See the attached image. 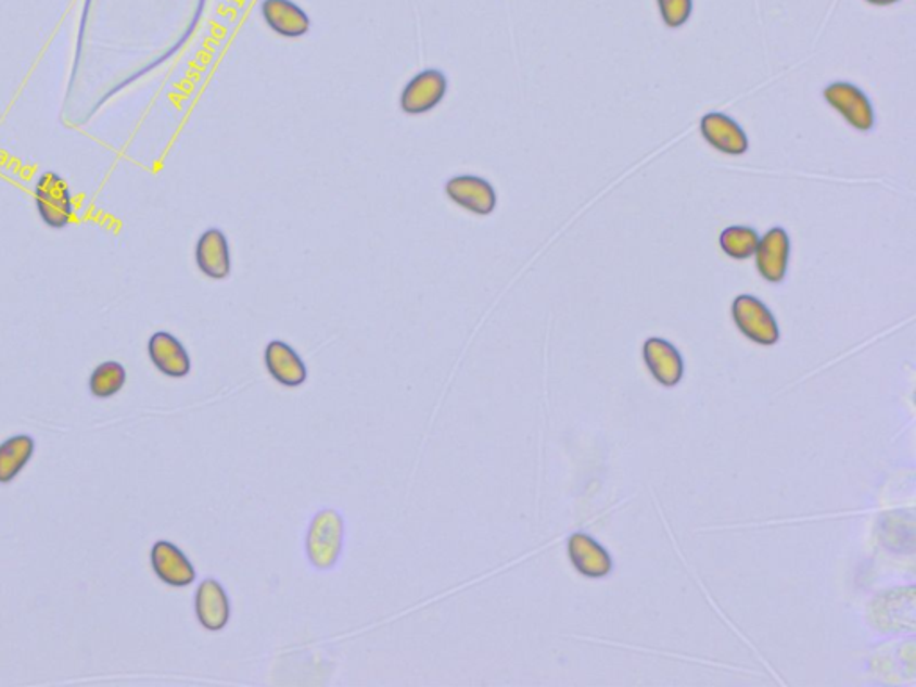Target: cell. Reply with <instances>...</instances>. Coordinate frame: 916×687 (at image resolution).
<instances>
[{
    "label": "cell",
    "mask_w": 916,
    "mask_h": 687,
    "mask_svg": "<svg viewBox=\"0 0 916 687\" xmlns=\"http://www.w3.org/2000/svg\"><path fill=\"white\" fill-rule=\"evenodd\" d=\"M33 195H35L36 212L47 228L60 231L71 225L76 212L74 195H72L71 185L62 174L54 170L40 174V178L36 179Z\"/></svg>",
    "instance_id": "1"
},
{
    "label": "cell",
    "mask_w": 916,
    "mask_h": 687,
    "mask_svg": "<svg viewBox=\"0 0 916 687\" xmlns=\"http://www.w3.org/2000/svg\"><path fill=\"white\" fill-rule=\"evenodd\" d=\"M344 521L335 510H322L311 520L306 535V554L317 570H330L341 556Z\"/></svg>",
    "instance_id": "2"
},
{
    "label": "cell",
    "mask_w": 916,
    "mask_h": 687,
    "mask_svg": "<svg viewBox=\"0 0 916 687\" xmlns=\"http://www.w3.org/2000/svg\"><path fill=\"white\" fill-rule=\"evenodd\" d=\"M448 76L443 71L424 68L403 87L399 107L405 115H410V117L427 115L444 101V98L448 96Z\"/></svg>",
    "instance_id": "3"
},
{
    "label": "cell",
    "mask_w": 916,
    "mask_h": 687,
    "mask_svg": "<svg viewBox=\"0 0 916 687\" xmlns=\"http://www.w3.org/2000/svg\"><path fill=\"white\" fill-rule=\"evenodd\" d=\"M733 319L738 330L755 344L774 346L779 342V325L774 314L755 295L743 294L734 300Z\"/></svg>",
    "instance_id": "4"
},
{
    "label": "cell",
    "mask_w": 916,
    "mask_h": 687,
    "mask_svg": "<svg viewBox=\"0 0 916 687\" xmlns=\"http://www.w3.org/2000/svg\"><path fill=\"white\" fill-rule=\"evenodd\" d=\"M444 192L451 203L457 204L458 208L479 217L494 214V209L498 206V194L493 183L474 174H457L454 178H449L444 185Z\"/></svg>",
    "instance_id": "5"
},
{
    "label": "cell",
    "mask_w": 916,
    "mask_h": 687,
    "mask_svg": "<svg viewBox=\"0 0 916 687\" xmlns=\"http://www.w3.org/2000/svg\"><path fill=\"white\" fill-rule=\"evenodd\" d=\"M824 98L857 131H870L876 126V112L870 99L852 82H832L825 87Z\"/></svg>",
    "instance_id": "6"
},
{
    "label": "cell",
    "mask_w": 916,
    "mask_h": 687,
    "mask_svg": "<svg viewBox=\"0 0 916 687\" xmlns=\"http://www.w3.org/2000/svg\"><path fill=\"white\" fill-rule=\"evenodd\" d=\"M789 253L791 244L785 228H772L768 233L759 239L755 250V265L759 275L769 283H780L788 275Z\"/></svg>",
    "instance_id": "7"
},
{
    "label": "cell",
    "mask_w": 916,
    "mask_h": 687,
    "mask_svg": "<svg viewBox=\"0 0 916 687\" xmlns=\"http://www.w3.org/2000/svg\"><path fill=\"white\" fill-rule=\"evenodd\" d=\"M195 264L209 280L228 278L231 272V251L222 229H204L195 244Z\"/></svg>",
    "instance_id": "8"
},
{
    "label": "cell",
    "mask_w": 916,
    "mask_h": 687,
    "mask_svg": "<svg viewBox=\"0 0 916 687\" xmlns=\"http://www.w3.org/2000/svg\"><path fill=\"white\" fill-rule=\"evenodd\" d=\"M705 142L720 153L741 156L749 151V137L734 118L723 113H708L700 123Z\"/></svg>",
    "instance_id": "9"
},
{
    "label": "cell",
    "mask_w": 916,
    "mask_h": 687,
    "mask_svg": "<svg viewBox=\"0 0 916 687\" xmlns=\"http://www.w3.org/2000/svg\"><path fill=\"white\" fill-rule=\"evenodd\" d=\"M262 18L270 31L283 38H303L310 31V16L294 0H264Z\"/></svg>",
    "instance_id": "10"
},
{
    "label": "cell",
    "mask_w": 916,
    "mask_h": 687,
    "mask_svg": "<svg viewBox=\"0 0 916 687\" xmlns=\"http://www.w3.org/2000/svg\"><path fill=\"white\" fill-rule=\"evenodd\" d=\"M151 565L160 581L170 587H187L195 581V568L178 546L168 540L154 543Z\"/></svg>",
    "instance_id": "11"
},
{
    "label": "cell",
    "mask_w": 916,
    "mask_h": 687,
    "mask_svg": "<svg viewBox=\"0 0 916 687\" xmlns=\"http://www.w3.org/2000/svg\"><path fill=\"white\" fill-rule=\"evenodd\" d=\"M643 357L648 371L664 387H675L684 377V360L672 342L652 336L643 346Z\"/></svg>",
    "instance_id": "12"
},
{
    "label": "cell",
    "mask_w": 916,
    "mask_h": 687,
    "mask_svg": "<svg viewBox=\"0 0 916 687\" xmlns=\"http://www.w3.org/2000/svg\"><path fill=\"white\" fill-rule=\"evenodd\" d=\"M149 358L165 377L183 378L192 369L190 355L179 339L168 331H156L148 342Z\"/></svg>",
    "instance_id": "13"
},
{
    "label": "cell",
    "mask_w": 916,
    "mask_h": 687,
    "mask_svg": "<svg viewBox=\"0 0 916 687\" xmlns=\"http://www.w3.org/2000/svg\"><path fill=\"white\" fill-rule=\"evenodd\" d=\"M265 367L270 377L285 387H300L308 378V369L303 358L283 341H270L267 344Z\"/></svg>",
    "instance_id": "14"
},
{
    "label": "cell",
    "mask_w": 916,
    "mask_h": 687,
    "mask_svg": "<svg viewBox=\"0 0 916 687\" xmlns=\"http://www.w3.org/2000/svg\"><path fill=\"white\" fill-rule=\"evenodd\" d=\"M195 614L206 631H222L229 622V600L225 587L214 578L201 582L195 593Z\"/></svg>",
    "instance_id": "15"
},
{
    "label": "cell",
    "mask_w": 916,
    "mask_h": 687,
    "mask_svg": "<svg viewBox=\"0 0 916 687\" xmlns=\"http://www.w3.org/2000/svg\"><path fill=\"white\" fill-rule=\"evenodd\" d=\"M571 564L581 575L589 578H601L612 570V559L606 548L586 534L571 535L568 545Z\"/></svg>",
    "instance_id": "16"
},
{
    "label": "cell",
    "mask_w": 916,
    "mask_h": 687,
    "mask_svg": "<svg viewBox=\"0 0 916 687\" xmlns=\"http://www.w3.org/2000/svg\"><path fill=\"white\" fill-rule=\"evenodd\" d=\"M35 438L26 433L13 435L0 444V484H11L35 455Z\"/></svg>",
    "instance_id": "17"
},
{
    "label": "cell",
    "mask_w": 916,
    "mask_h": 687,
    "mask_svg": "<svg viewBox=\"0 0 916 687\" xmlns=\"http://www.w3.org/2000/svg\"><path fill=\"white\" fill-rule=\"evenodd\" d=\"M126 380L128 372L120 361H102L101 366L93 369L92 377L88 380V389L99 399H107L123 391Z\"/></svg>",
    "instance_id": "18"
},
{
    "label": "cell",
    "mask_w": 916,
    "mask_h": 687,
    "mask_svg": "<svg viewBox=\"0 0 916 687\" xmlns=\"http://www.w3.org/2000/svg\"><path fill=\"white\" fill-rule=\"evenodd\" d=\"M758 231L749 226H730L720 234L723 253L734 260H747L755 255L759 244Z\"/></svg>",
    "instance_id": "19"
},
{
    "label": "cell",
    "mask_w": 916,
    "mask_h": 687,
    "mask_svg": "<svg viewBox=\"0 0 916 687\" xmlns=\"http://www.w3.org/2000/svg\"><path fill=\"white\" fill-rule=\"evenodd\" d=\"M657 4L661 10L662 21L672 29L683 27L691 16L692 0H657Z\"/></svg>",
    "instance_id": "20"
},
{
    "label": "cell",
    "mask_w": 916,
    "mask_h": 687,
    "mask_svg": "<svg viewBox=\"0 0 916 687\" xmlns=\"http://www.w3.org/2000/svg\"><path fill=\"white\" fill-rule=\"evenodd\" d=\"M866 2H870L874 5H890L895 4L899 0H866Z\"/></svg>",
    "instance_id": "21"
}]
</instances>
